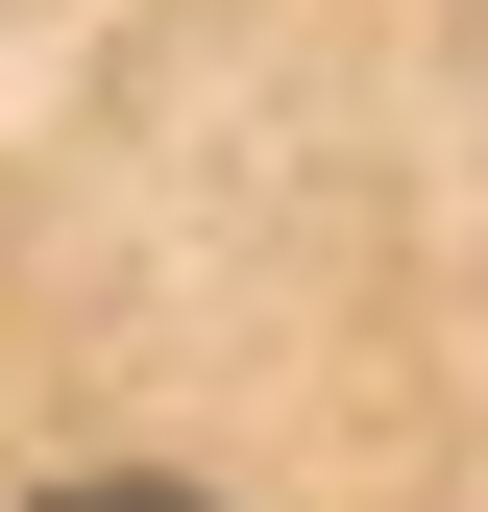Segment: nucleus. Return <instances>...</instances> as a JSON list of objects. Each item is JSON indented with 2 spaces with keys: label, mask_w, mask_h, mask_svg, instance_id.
<instances>
[{
  "label": "nucleus",
  "mask_w": 488,
  "mask_h": 512,
  "mask_svg": "<svg viewBox=\"0 0 488 512\" xmlns=\"http://www.w3.org/2000/svg\"><path fill=\"white\" fill-rule=\"evenodd\" d=\"M49 512H196V488H147V464H98V488H49Z\"/></svg>",
  "instance_id": "f257e3e1"
}]
</instances>
